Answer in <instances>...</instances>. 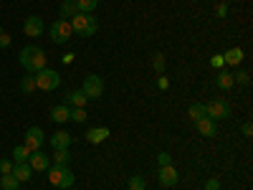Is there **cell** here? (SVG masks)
I'll use <instances>...</instances> for the list:
<instances>
[{"instance_id": "obj_1", "label": "cell", "mask_w": 253, "mask_h": 190, "mask_svg": "<svg viewBox=\"0 0 253 190\" xmlns=\"http://www.w3.org/2000/svg\"><path fill=\"white\" fill-rule=\"evenodd\" d=\"M18 61L28 74H38L41 69H46V51L41 46H26L23 51H20Z\"/></svg>"}, {"instance_id": "obj_2", "label": "cell", "mask_w": 253, "mask_h": 190, "mask_svg": "<svg viewBox=\"0 0 253 190\" xmlns=\"http://www.w3.org/2000/svg\"><path fill=\"white\" fill-rule=\"evenodd\" d=\"M96 28H99V20H96V15H91V13H76V15L71 18V31H74L76 36L89 38V36L96 33Z\"/></svg>"}, {"instance_id": "obj_3", "label": "cell", "mask_w": 253, "mask_h": 190, "mask_svg": "<svg viewBox=\"0 0 253 190\" xmlns=\"http://www.w3.org/2000/svg\"><path fill=\"white\" fill-rule=\"evenodd\" d=\"M48 183L53 188L69 190L74 185V173L69 170V165H53V167H48Z\"/></svg>"}, {"instance_id": "obj_4", "label": "cell", "mask_w": 253, "mask_h": 190, "mask_svg": "<svg viewBox=\"0 0 253 190\" xmlns=\"http://www.w3.org/2000/svg\"><path fill=\"white\" fill-rule=\"evenodd\" d=\"M71 36H74V31H71V20H66V18L53 20L51 28H48V38L53 41V44H58V46L69 44V38H71Z\"/></svg>"}, {"instance_id": "obj_5", "label": "cell", "mask_w": 253, "mask_h": 190, "mask_svg": "<svg viewBox=\"0 0 253 190\" xmlns=\"http://www.w3.org/2000/svg\"><path fill=\"white\" fill-rule=\"evenodd\" d=\"M33 79H36V89L41 92H53L61 87V76L53 69H41L38 74H33Z\"/></svg>"}, {"instance_id": "obj_6", "label": "cell", "mask_w": 253, "mask_h": 190, "mask_svg": "<svg viewBox=\"0 0 253 190\" xmlns=\"http://www.w3.org/2000/svg\"><path fill=\"white\" fill-rule=\"evenodd\" d=\"M205 114L213 119V122L228 119V117H230V107H228V101H223V99H213V101L205 104Z\"/></svg>"}, {"instance_id": "obj_7", "label": "cell", "mask_w": 253, "mask_h": 190, "mask_svg": "<svg viewBox=\"0 0 253 190\" xmlns=\"http://www.w3.org/2000/svg\"><path fill=\"white\" fill-rule=\"evenodd\" d=\"M81 92L86 94L89 99H99V96L104 94V79H101V76H96V74H89L86 79H84Z\"/></svg>"}, {"instance_id": "obj_8", "label": "cell", "mask_w": 253, "mask_h": 190, "mask_svg": "<svg viewBox=\"0 0 253 190\" xmlns=\"http://www.w3.org/2000/svg\"><path fill=\"white\" fill-rule=\"evenodd\" d=\"M177 180H180V173H177L175 165H165V167H160V170H157V183L165 185V188L177 185Z\"/></svg>"}, {"instance_id": "obj_9", "label": "cell", "mask_w": 253, "mask_h": 190, "mask_svg": "<svg viewBox=\"0 0 253 190\" xmlns=\"http://www.w3.org/2000/svg\"><path fill=\"white\" fill-rule=\"evenodd\" d=\"M28 150H41V144H43V130L41 127H28V132H26V142H23Z\"/></svg>"}, {"instance_id": "obj_10", "label": "cell", "mask_w": 253, "mask_h": 190, "mask_svg": "<svg viewBox=\"0 0 253 190\" xmlns=\"http://www.w3.org/2000/svg\"><path fill=\"white\" fill-rule=\"evenodd\" d=\"M28 165L33 167L36 173H43V170H48V167H51V157H48V155H43L41 150H33V152H31V157H28Z\"/></svg>"}, {"instance_id": "obj_11", "label": "cell", "mask_w": 253, "mask_h": 190, "mask_svg": "<svg viewBox=\"0 0 253 190\" xmlns=\"http://www.w3.org/2000/svg\"><path fill=\"white\" fill-rule=\"evenodd\" d=\"M23 31H26V36H31V38L43 36V20H41V15H28L26 23H23Z\"/></svg>"}, {"instance_id": "obj_12", "label": "cell", "mask_w": 253, "mask_h": 190, "mask_svg": "<svg viewBox=\"0 0 253 190\" xmlns=\"http://www.w3.org/2000/svg\"><path fill=\"white\" fill-rule=\"evenodd\" d=\"M195 124V130L203 135V137H215L218 135V127H215V122L210 119V117H203V119H198V122H193Z\"/></svg>"}, {"instance_id": "obj_13", "label": "cell", "mask_w": 253, "mask_h": 190, "mask_svg": "<svg viewBox=\"0 0 253 190\" xmlns=\"http://www.w3.org/2000/svg\"><path fill=\"white\" fill-rule=\"evenodd\" d=\"M13 175L18 183H28L33 178V167L28 162H13Z\"/></svg>"}, {"instance_id": "obj_14", "label": "cell", "mask_w": 253, "mask_h": 190, "mask_svg": "<svg viewBox=\"0 0 253 190\" xmlns=\"http://www.w3.org/2000/svg\"><path fill=\"white\" fill-rule=\"evenodd\" d=\"M109 135H112V132H109V127H91V130L86 132V140H89L91 144H101Z\"/></svg>"}, {"instance_id": "obj_15", "label": "cell", "mask_w": 253, "mask_h": 190, "mask_svg": "<svg viewBox=\"0 0 253 190\" xmlns=\"http://www.w3.org/2000/svg\"><path fill=\"white\" fill-rule=\"evenodd\" d=\"M69 114H71V107H69V104H56V107L51 109V119H53L56 124L69 122Z\"/></svg>"}, {"instance_id": "obj_16", "label": "cell", "mask_w": 253, "mask_h": 190, "mask_svg": "<svg viewBox=\"0 0 253 190\" xmlns=\"http://www.w3.org/2000/svg\"><path fill=\"white\" fill-rule=\"evenodd\" d=\"M223 61L228 63V66H238V63L243 61V48L241 46H233V48H228L223 53Z\"/></svg>"}, {"instance_id": "obj_17", "label": "cell", "mask_w": 253, "mask_h": 190, "mask_svg": "<svg viewBox=\"0 0 253 190\" xmlns=\"http://www.w3.org/2000/svg\"><path fill=\"white\" fill-rule=\"evenodd\" d=\"M69 144H71V135L69 132H56L51 137V147H53V150H69Z\"/></svg>"}, {"instance_id": "obj_18", "label": "cell", "mask_w": 253, "mask_h": 190, "mask_svg": "<svg viewBox=\"0 0 253 190\" xmlns=\"http://www.w3.org/2000/svg\"><path fill=\"white\" fill-rule=\"evenodd\" d=\"M233 74H228V71H220L218 76H215V87L218 89H223V92H230V89H233Z\"/></svg>"}, {"instance_id": "obj_19", "label": "cell", "mask_w": 253, "mask_h": 190, "mask_svg": "<svg viewBox=\"0 0 253 190\" xmlns=\"http://www.w3.org/2000/svg\"><path fill=\"white\" fill-rule=\"evenodd\" d=\"M86 101H89V96L84 94L81 89H79V92H69V94H66V104H69V107H84Z\"/></svg>"}, {"instance_id": "obj_20", "label": "cell", "mask_w": 253, "mask_h": 190, "mask_svg": "<svg viewBox=\"0 0 253 190\" xmlns=\"http://www.w3.org/2000/svg\"><path fill=\"white\" fill-rule=\"evenodd\" d=\"M187 117L193 119V122L208 117V114H205V104H203V101H193V104H190V109H187Z\"/></svg>"}, {"instance_id": "obj_21", "label": "cell", "mask_w": 253, "mask_h": 190, "mask_svg": "<svg viewBox=\"0 0 253 190\" xmlns=\"http://www.w3.org/2000/svg\"><path fill=\"white\" fill-rule=\"evenodd\" d=\"M28 157H31V150L26 144H15L13 147V162H28Z\"/></svg>"}, {"instance_id": "obj_22", "label": "cell", "mask_w": 253, "mask_h": 190, "mask_svg": "<svg viewBox=\"0 0 253 190\" xmlns=\"http://www.w3.org/2000/svg\"><path fill=\"white\" fill-rule=\"evenodd\" d=\"M76 13H79V10H76V0H63V3H61V18L71 20Z\"/></svg>"}, {"instance_id": "obj_23", "label": "cell", "mask_w": 253, "mask_h": 190, "mask_svg": "<svg viewBox=\"0 0 253 190\" xmlns=\"http://www.w3.org/2000/svg\"><path fill=\"white\" fill-rule=\"evenodd\" d=\"M0 188H3V190H18L20 183L15 180L13 173H10V175H0Z\"/></svg>"}, {"instance_id": "obj_24", "label": "cell", "mask_w": 253, "mask_h": 190, "mask_svg": "<svg viewBox=\"0 0 253 190\" xmlns=\"http://www.w3.org/2000/svg\"><path fill=\"white\" fill-rule=\"evenodd\" d=\"M99 5V0H76V10L79 13H94Z\"/></svg>"}, {"instance_id": "obj_25", "label": "cell", "mask_w": 253, "mask_h": 190, "mask_svg": "<svg viewBox=\"0 0 253 190\" xmlns=\"http://www.w3.org/2000/svg\"><path fill=\"white\" fill-rule=\"evenodd\" d=\"M53 165H69V160H71V155H69V150H53Z\"/></svg>"}, {"instance_id": "obj_26", "label": "cell", "mask_w": 253, "mask_h": 190, "mask_svg": "<svg viewBox=\"0 0 253 190\" xmlns=\"http://www.w3.org/2000/svg\"><path fill=\"white\" fill-rule=\"evenodd\" d=\"M69 119H71V122H76V124H84V122H86V112H84V107H71Z\"/></svg>"}, {"instance_id": "obj_27", "label": "cell", "mask_w": 253, "mask_h": 190, "mask_svg": "<svg viewBox=\"0 0 253 190\" xmlns=\"http://www.w3.org/2000/svg\"><path fill=\"white\" fill-rule=\"evenodd\" d=\"M152 69L157 71V76L165 74V53H155V58H152Z\"/></svg>"}, {"instance_id": "obj_28", "label": "cell", "mask_w": 253, "mask_h": 190, "mask_svg": "<svg viewBox=\"0 0 253 190\" xmlns=\"http://www.w3.org/2000/svg\"><path fill=\"white\" fill-rule=\"evenodd\" d=\"M129 190H147V183L142 175H132L129 178Z\"/></svg>"}, {"instance_id": "obj_29", "label": "cell", "mask_w": 253, "mask_h": 190, "mask_svg": "<svg viewBox=\"0 0 253 190\" xmlns=\"http://www.w3.org/2000/svg\"><path fill=\"white\" fill-rule=\"evenodd\" d=\"M33 89H36V79H33V74H31V76H26L23 81H20V92L28 94V92H33Z\"/></svg>"}, {"instance_id": "obj_30", "label": "cell", "mask_w": 253, "mask_h": 190, "mask_svg": "<svg viewBox=\"0 0 253 190\" xmlns=\"http://www.w3.org/2000/svg\"><path fill=\"white\" fill-rule=\"evenodd\" d=\"M13 173V160H0V175H10Z\"/></svg>"}, {"instance_id": "obj_31", "label": "cell", "mask_w": 253, "mask_h": 190, "mask_svg": "<svg viewBox=\"0 0 253 190\" xmlns=\"http://www.w3.org/2000/svg\"><path fill=\"white\" fill-rule=\"evenodd\" d=\"M157 165H160V167L172 165V155H170V152H160V155H157Z\"/></svg>"}, {"instance_id": "obj_32", "label": "cell", "mask_w": 253, "mask_h": 190, "mask_svg": "<svg viewBox=\"0 0 253 190\" xmlns=\"http://www.w3.org/2000/svg\"><path fill=\"white\" fill-rule=\"evenodd\" d=\"M233 81H241V84H251V76H248V71H238V74H233Z\"/></svg>"}, {"instance_id": "obj_33", "label": "cell", "mask_w": 253, "mask_h": 190, "mask_svg": "<svg viewBox=\"0 0 253 190\" xmlns=\"http://www.w3.org/2000/svg\"><path fill=\"white\" fill-rule=\"evenodd\" d=\"M205 190H220V180H218V178L205 180Z\"/></svg>"}, {"instance_id": "obj_34", "label": "cell", "mask_w": 253, "mask_h": 190, "mask_svg": "<svg viewBox=\"0 0 253 190\" xmlns=\"http://www.w3.org/2000/svg\"><path fill=\"white\" fill-rule=\"evenodd\" d=\"M157 87H160L162 92L170 89V81H167V76H165V74H162V76H157Z\"/></svg>"}, {"instance_id": "obj_35", "label": "cell", "mask_w": 253, "mask_h": 190, "mask_svg": "<svg viewBox=\"0 0 253 190\" xmlns=\"http://www.w3.org/2000/svg\"><path fill=\"white\" fill-rule=\"evenodd\" d=\"M10 46V36L5 31H0V48H8Z\"/></svg>"}, {"instance_id": "obj_36", "label": "cell", "mask_w": 253, "mask_h": 190, "mask_svg": "<svg viewBox=\"0 0 253 190\" xmlns=\"http://www.w3.org/2000/svg\"><path fill=\"white\" fill-rule=\"evenodd\" d=\"M223 63H225V61H223V53H218V56H213V58H210V66H215V69H220Z\"/></svg>"}, {"instance_id": "obj_37", "label": "cell", "mask_w": 253, "mask_h": 190, "mask_svg": "<svg viewBox=\"0 0 253 190\" xmlns=\"http://www.w3.org/2000/svg\"><path fill=\"white\" fill-rule=\"evenodd\" d=\"M215 15H218V18H225V15H228V3H220L218 10H215Z\"/></svg>"}, {"instance_id": "obj_38", "label": "cell", "mask_w": 253, "mask_h": 190, "mask_svg": "<svg viewBox=\"0 0 253 190\" xmlns=\"http://www.w3.org/2000/svg\"><path fill=\"white\" fill-rule=\"evenodd\" d=\"M241 132H243L246 137H251V135H253V124H251V122H246V124L241 127Z\"/></svg>"}]
</instances>
